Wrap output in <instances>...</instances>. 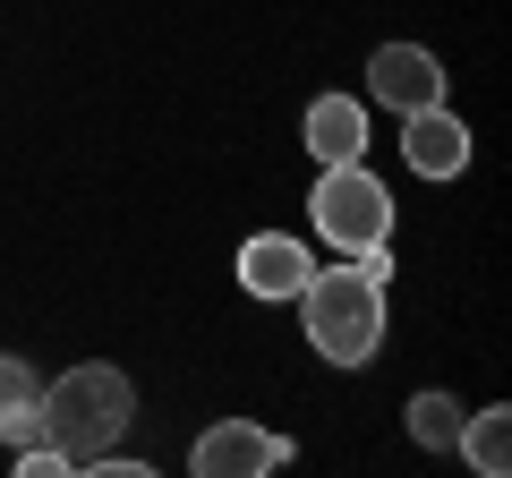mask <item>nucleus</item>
Masks as SVG:
<instances>
[{"label": "nucleus", "mask_w": 512, "mask_h": 478, "mask_svg": "<svg viewBox=\"0 0 512 478\" xmlns=\"http://www.w3.org/2000/svg\"><path fill=\"white\" fill-rule=\"evenodd\" d=\"M384 282H393V248H367L350 265H316L299 282V325H308V350H325L333 368H367L384 350Z\"/></svg>", "instance_id": "f257e3e1"}, {"label": "nucleus", "mask_w": 512, "mask_h": 478, "mask_svg": "<svg viewBox=\"0 0 512 478\" xmlns=\"http://www.w3.org/2000/svg\"><path fill=\"white\" fill-rule=\"evenodd\" d=\"M308 154L316 163H359L367 154V103L359 94H316L308 103Z\"/></svg>", "instance_id": "6e6552de"}, {"label": "nucleus", "mask_w": 512, "mask_h": 478, "mask_svg": "<svg viewBox=\"0 0 512 478\" xmlns=\"http://www.w3.org/2000/svg\"><path fill=\"white\" fill-rule=\"evenodd\" d=\"M128 419H137V385L120 368H103V359H86V368L52 376V393H35V427H43V444L69 453V470H86L94 453H111Z\"/></svg>", "instance_id": "f03ea898"}, {"label": "nucleus", "mask_w": 512, "mask_h": 478, "mask_svg": "<svg viewBox=\"0 0 512 478\" xmlns=\"http://www.w3.org/2000/svg\"><path fill=\"white\" fill-rule=\"evenodd\" d=\"M35 393H43V376L26 368L18 350H0V410H26V402H35Z\"/></svg>", "instance_id": "9b49d317"}, {"label": "nucleus", "mask_w": 512, "mask_h": 478, "mask_svg": "<svg viewBox=\"0 0 512 478\" xmlns=\"http://www.w3.org/2000/svg\"><path fill=\"white\" fill-rule=\"evenodd\" d=\"M60 470H69V453H60V444H18V478H60Z\"/></svg>", "instance_id": "f8f14e48"}, {"label": "nucleus", "mask_w": 512, "mask_h": 478, "mask_svg": "<svg viewBox=\"0 0 512 478\" xmlns=\"http://www.w3.org/2000/svg\"><path fill=\"white\" fill-rule=\"evenodd\" d=\"M308 222L325 231V248H342V257L393 248V188H384L367 163H316Z\"/></svg>", "instance_id": "7ed1b4c3"}, {"label": "nucleus", "mask_w": 512, "mask_h": 478, "mask_svg": "<svg viewBox=\"0 0 512 478\" xmlns=\"http://www.w3.org/2000/svg\"><path fill=\"white\" fill-rule=\"evenodd\" d=\"M308 274H316V257H308V239H291V231H256L239 248V291L248 299H299Z\"/></svg>", "instance_id": "0eeeda50"}, {"label": "nucleus", "mask_w": 512, "mask_h": 478, "mask_svg": "<svg viewBox=\"0 0 512 478\" xmlns=\"http://www.w3.org/2000/svg\"><path fill=\"white\" fill-rule=\"evenodd\" d=\"M282 461H291V444L265 436L256 419H214L197 436V453H188V470L197 478H256V470H282Z\"/></svg>", "instance_id": "20e7f679"}, {"label": "nucleus", "mask_w": 512, "mask_h": 478, "mask_svg": "<svg viewBox=\"0 0 512 478\" xmlns=\"http://www.w3.org/2000/svg\"><path fill=\"white\" fill-rule=\"evenodd\" d=\"M410 436H419L427 453H453L461 444V402L453 393H410Z\"/></svg>", "instance_id": "9d476101"}, {"label": "nucleus", "mask_w": 512, "mask_h": 478, "mask_svg": "<svg viewBox=\"0 0 512 478\" xmlns=\"http://www.w3.org/2000/svg\"><path fill=\"white\" fill-rule=\"evenodd\" d=\"M402 163L419 180H461L470 171V129H461V111L427 103V111H402Z\"/></svg>", "instance_id": "423d86ee"}, {"label": "nucleus", "mask_w": 512, "mask_h": 478, "mask_svg": "<svg viewBox=\"0 0 512 478\" xmlns=\"http://www.w3.org/2000/svg\"><path fill=\"white\" fill-rule=\"evenodd\" d=\"M453 453L470 461L478 478H504V470H512V410H504V402L470 410V419H461V444H453Z\"/></svg>", "instance_id": "1a4fd4ad"}, {"label": "nucleus", "mask_w": 512, "mask_h": 478, "mask_svg": "<svg viewBox=\"0 0 512 478\" xmlns=\"http://www.w3.org/2000/svg\"><path fill=\"white\" fill-rule=\"evenodd\" d=\"M367 94L384 111H427V103H444V69L427 43H376L367 52Z\"/></svg>", "instance_id": "39448f33"}]
</instances>
